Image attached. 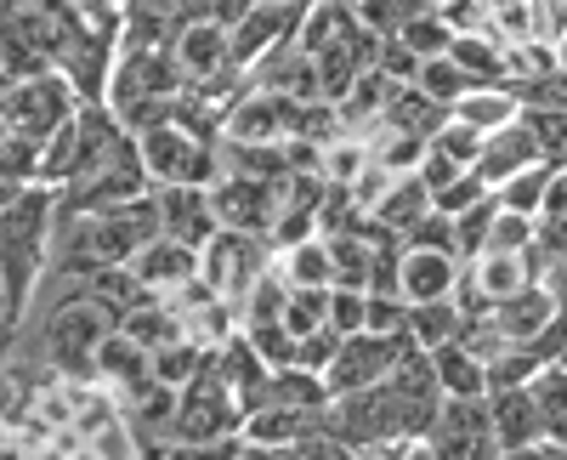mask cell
Returning <instances> with one entry per match:
<instances>
[{
	"instance_id": "1",
	"label": "cell",
	"mask_w": 567,
	"mask_h": 460,
	"mask_svg": "<svg viewBox=\"0 0 567 460\" xmlns=\"http://www.w3.org/2000/svg\"><path fill=\"white\" fill-rule=\"evenodd\" d=\"M52 239H58V188H29L0 211V313L18 325L40 273L52 267Z\"/></svg>"
},
{
	"instance_id": "2",
	"label": "cell",
	"mask_w": 567,
	"mask_h": 460,
	"mask_svg": "<svg viewBox=\"0 0 567 460\" xmlns=\"http://www.w3.org/2000/svg\"><path fill=\"white\" fill-rule=\"evenodd\" d=\"M296 45L312 58L318 69V91H323V103H341L352 80L374 63V45H381V34L363 29V18L352 7H341V0H312L307 18H301V34Z\"/></svg>"
},
{
	"instance_id": "3",
	"label": "cell",
	"mask_w": 567,
	"mask_h": 460,
	"mask_svg": "<svg viewBox=\"0 0 567 460\" xmlns=\"http://www.w3.org/2000/svg\"><path fill=\"white\" fill-rule=\"evenodd\" d=\"M136 160L154 188H210L221 176V136H199L182 120L136 131Z\"/></svg>"
},
{
	"instance_id": "4",
	"label": "cell",
	"mask_w": 567,
	"mask_h": 460,
	"mask_svg": "<svg viewBox=\"0 0 567 460\" xmlns=\"http://www.w3.org/2000/svg\"><path fill=\"white\" fill-rule=\"evenodd\" d=\"M245 432V403L233 398V387L205 370L194 376L182 392H176V409H171V443H187V449H216V443H239Z\"/></svg>"
},
{
	"instance_id": "5",
	"label": "cell",
	"mask_w": 567,
	"mask_h": 460,
	"mask_svg": "<svg viewBox=\"0 0 567 460\" xmlns=\"http://www.w3.org/2000/svg\"><path fill=\"white\" fill-rule=\"evenodd\" d=\"M109 330H114V313L97 307L85 290H74L45 318V364L63 370V381H91V364H97V347L109 341Z\"/></svg>"
},
{
	"instance_id": "6",
	"label": "cell",
	"mask_w": 567,
	"mask_h": 460,
	"mask_svg": "<svg viewBox=\"0 0 567 460\" xmlns=\"http://www.w3.org/2000/svg\"><path fill=\"white\" fill-rule=\"evenodd\" d=\"M80 109H85V98H80V85H74L63 69H40V74L18 80L7 98H0V114H7L12 136H29V143L58 136Z\"/></svg>"
},
{
	"instance_id": "7",
	"label": "cell",
	"mask_w": 567,
	"mask_h": 460,
	"mask_svg": "<svg viewBox=\"0 0 567 460\" xmlns=\"http://www.w3.org/2000/svg\"><path fill=\"white\" fill-rule=\"evenodd\" d=\"M267 267H272V245L261 234H233V227H221V234L199 251V285L210 296H221L227 307H239L245 290L261 279Z\"/></svg>"
},
{
	"instance_id": "8",
	"label": "cell",
	"mask_w": 567,
	"mask_h": 460,
	"mask_svg": "<svg viewBox=\"0 0 567 460\" xmlns=\"http://www.w3.org/2000/svg\"><path fill=\"white\" fill-rule=\"evenodd\" d=\"M437 460H499V438L488 421V398H443L420 438Z\"/></svg>"
},
{
	"instance_id": "9",
	"label": "cell",
	"mask_w": 567,
	"mask_h": 460,
	"mask_svg": "<svg viewBox=\"0 0 567 460\" xmlns=\"http://www.w3.org/2000/svg\"><path fill=\"white\" fill-rule=\"evenodd\" d=\"M409 347H414L409 336H374V330L341 336L336 358H329V370H323L329 398H347V392H363V387H374V381H386Z\"/></svg>"
},
{
	"instance_id": "10",
	"label": "cell",
	"mask_w": 567,
	"mask_h": 460,
	"mask_svg": "<svg viewBox=\"0 0 567 460\" xmlns=\"http://www.w3.org/2000/svg\"><path fill=\"white\" fill-rule=\"evenodd\" d=\"M278 200H284V176L267 182V176H245V171H221L210 182V211L221 227H233V234H272L278 222Z\"/></svg>"
},
{
	"instance_id": "11",
	"label": "cell",
	"mask_w": 567,
	"mask_h": 460,
	"mask_svg": "<svg viewBox=\"0 0 567 460\" xmlns=\"http://www.w3.org/2000/svg\"><path fill=\"white\" fill-rule=\"evenodd\" d=\"M171 58H176L187 91H194V85H210V80L233 74V34H227L216 18L194 12V18H187V23L171 34Z\"/></svg>"
},
{
	"instance_id": "12",
	"label": "cell",
	"mask_w": 567,
	"mask_h": 460,
	"mask_svg": "<svg viewBox=\"0 0 567 460\" xmlns=\"http://www.w3.org/2000/svg\"><path fill=\"white\" fill-rule=\"evenodd\" d=\"M460 273H465V262H460L454 251L403 245V256H398V296H403L409 307H420V301H449V296L460 290Z\"/></svg>"
},
{
	"instance_id": "13",
	"label": "cell",
	"mask_w": 567,
	"mask_h": 460,
	"mask_svg": "<svg viewBox=\"0 0 567 460\" xmlns=\"http://www.w3.org/2000/svg\"><path fill=\"white\" fill-rule=\"evenodd\" d=\"M154 205H159V234L165 239L205 251L221 234V222L210 211V188H154Z\"/></svg>"
},
{
	"instance_id": "14",
	"label": "cell",
	"mask_w": 567,
	"mask_h": 460,
	"mask_svg": "<svg viewBox=\"0 0 567 460\" xmlns=\"http://www.w3.org/2000/svg\"><path fill=\"white\" fill-rule=\"evenodd\" d=\"M556 313H561V301L550 296L545 279H534V285H523L516 296H505L499 307H488V318H494V330L505 336V347H534L550 330Z\"/></svg>"
},
{
	"instance_id": "15",
	"label": "cell",
	"mask_w": 567,
	"mask_h": 460,
	"mask_svg": "<svg viewBox=\"0 0 567 460\" xmlns=\"http://www.w3.org/2000/svg\"><path fill=\"white\" fill-rule=\"evenodd\" d=\"M131 273L142 279V290H148V296H182L187 285H199V251L159 234L148 251L131 262Z\"/></svg>"
},
{
	"instance_id": "16",
	"label": "cell",
	"mask_w": 567,
	"mask_h": 460,
	"mask_svg": "<svg viewBox=\"0 0 567 460\" xmlns=\"http://www.w3.org/2000/svg\"><path fill=\"white\" fill-rule=\"evenodd\" d=\"M91 381H97L109 398H131L136 387H148L154 370H148V347L131 341L120 325L109 330V341L97 347V364H91Z\"/></svg>"
},
{
	"instance_id": "17",
	"label": "cell",
	"mask_w": 567,
	"mask_h": 460,
	"mask_svg": "<svg viewBox=\"0 0 567 460\" xmlns=\"http://www.w3.org/2000/svg\"><path fill=\"white\" fill-rule=\"evenodd\" d=\"M528 165H545V160H539V143H534V131H528L523 114H516L511 125H499V131L483 136L477 176L488 182V188H499V182H511L516 171H528Z\"/></svg>"
},
{
	"instance_id": "18",
	"label": "cell",
	"mask_w": 567,
	"mask_h": 460,
	"mask_svg": "<svg viewBox=\"0 0 567 460\" xmlns=\"http://www.w3.org/2000/svg\"><path fill=\"white\" fill-rule=\"evenodd\" d=\"M488 421H494L499 454L545 443V416H539V403H534V392H528V387H511V392H488Z\"/></svg>"
},
{
	"instance_id": "19",
	"label": "cell",
	"mask_w": 567,
	"mask_h": 460,
	"mask_svg": "<svg viewBox=\"0 0 567 460\" xmlns=\"http://www.w3.org/2000/svg\"><path fill=\"white\" fill-rule=\"evenodd\" d=\"M329 432V409H284V403H267V409H250L245 416V443H307V438H323Z\"/></svg>"
},
{
	"instance_id": "20",
	"label": "cell",
	"mask_w": 567,
	"mask_h": 460,
	"mask_svg": "<svg viewBox=\"0 0 567 460\" xmlns=\"http://www.w3.org/2000/svg\"><path fill=\"white\" fill-rule=\"evenodd\" d=\"M449 58L465 69L471 91L477 85H511V45L488 29H460L454 45H449Z\"/></svg>"
},
{
	"instance_id": "21",
	"label": "cell",
	"mask_w": 567,
	"mask_h": 460,
	"mask_svg": "<svg viewBox=\"0 0 567 460\" xmlns=\"http://www.w3.org/2000/svg\"><path fill=\"white\" fill-rule=\"evenodd\" d=\"M432 211V194H425V182L409 171V176H392L386 182V194L369 205V222L374 227H386V234H398V239H409V227Z\"/></svg>"
},
{
	"instance_id": "22",
	"label": "cell",
	"mask_w": 567,
	"mask_h": 460,
	"mask_svg": "<svg viewBox=\"0 0 567 460\" xmlns=\"http://www.w3.org/2000/svg\"><path fill=\"white\" fill-rule=\"evenodd\" d=\"M432 376L443 398H488V358H477L465 341H449L432 352Z\"/></svg>"
},
{
	"instance_id": "23",
	"label": "cell",
	"mask_w": 567,
	"mask_h": 460,
	"mask_svg": "<svg viewBox=\"0 0 567 460\" xmlns=\"http://www.w3.org/2000/svg\"><path fill=\"white\" fill-rule=\"evenodd\" d=\"M449 114L460 125H471L477 136H488V131H499V125H511L516 114H523V98H516L511 85H477V91H465Z\"/></svg>"
},
{
	"instance_id": "24",
	"label": "cell",
	"mask_w": 567,
	"mask_h": 460,
	"mask_svg": "<svg viewBox=\"0 0 567 460\" xmlns=\"http://www.w3.org/2000/svg\"><path fill=\"white\" fill-rule=\"evenodd\" d=\"M460 330H465V313H460L454 296H449V301H420V307H409V325H403V336H409L420 352H437V347L460 341Z\"/></svg>"
},
{
	"instance_id": "25",
	"label": "cell",
	"mask_w": 567,
	"mask_h": 460,
	"mask_svg": "<svg viewBox=\"0 0 567 460\" xmlns=\"http://www.w3.org/2000/svg\"><path fill=\"white\" fill-rule=\"evenodd\" d=\"M272 267H278V279L290 290H329V245L318 234L301 239V245L272 251Z\"/></svg>"
},
{
	"instance_id": "26",
	"label": "cell",
	"mask_w": 567,
	"mask_h": 460,
	"mask_svg": "<svg viewBox=\"0 0 567 460\" xmlns=\"http://www.w3.org/2000/svg\"><path fill=\"white\" fill-rule=\"evenodd\" d=\"M398 40H403L409 52H414V58L425 63V58H443L449 45H454V23H449V18H443L437 7H420V12H414V18H409V23L398 29Z\"/></svg>"
},
{
	"instance_id": "27",
	"label": "cell",
	"mask_w": 567,
	"mask_h": 460,
	"mask_svg": "<svg viewBox=\"0 0 567 460\" xmlns=\"http://www.w3.org/2000/svg\"><path fill=\"white\" fill-rule=\"evenodd\" d=\"M414 85H420L432 103H443V109H454V103L465 98V91H471L465 69H460L449 52H443V58H425V63H420V74H414Z\"/></svg>"
},
{
	"instance_id": "28",
	"label": "cell",
	"mask_w": 567,
	"mask_h": 460,
	"mask_svg": "<svg viewBox=\"0 0 567 460\" xmlns=\"http://www.w3.org/2000/svg\"><path fill=\"white\" fill-rule=\"evenodd\" d=\"M550 165H528V171H516L511 182H499L494 188V200L505 205V211H523V216H539V205H545V188H550Z\"/></svg>"
},
{
	"instance_id": "29",
	"label": "cell",
	"mask_w": 567,
	"mask_h": 460,
	"mask_svg": "<svg viewBox=\"0 0 567 460\" xmlns=\"http://www.w3.org/2000/svg\"><path fill=\"white\" fill-rule=\"evenodd\" d=\"M534 143H539V160L550 171H567V109H523Z\"/></svg>"
},
{
	"instance_id": "30",
	"label": "cell",
	"mask_w": 567,
	"mask_h": 460,
	"mask_svg": "<svg viewBox=\"0 0 567 460\" xmlns=\"http://www.w3.org/2000/svg\"><path fill=\"white\" fill-rule=\"evenodd\" d=\"M323 318H329V290H290V296H284V330H290L296 341L329 330Z\"/></svg>"
},
{
	"instance_id": "31",
	"label": "cell",
	"mask_w": 567,
	"mask_h": 460,
	"mask_svg": "<svg viewBox=\"0 0 567 460\" xmlns=\"http://www.w3.org/2000/svg\"><path fill=\"white\" fill-rule=\"evenodd\" d=\"M494 194L483 200V205H471L465 216H454V256L460 262H471V256H483L488 251V234H494Z\"/></svg>"
},
{
	"instance_id": "32",
	"label": "cell",
	"mask_w": 567,
	"mask_h": 460,
	"mask_svg": "<svg viewBox=\"0 0 567 460\" xmlns=\"http://www.w3.org/2000/svg\"><path fill=\"white\" fill-rule=\"evenodd\" d=\"M432 154H443V160H454L460 171H477V154H483V136L471 131V125H460L454 114L432 131Z\"/></svg>"
},
{
	"instance_id": "33",
	"label": "cell",
	"mask_w": 567,
	"mask_h": 460,
	"mask_svg": "<svg viewBox=\"0 0 567 460\" xmlns=\"http://www.w3.org/2000/svg\"><path fill=\"white\" fill-rule=\"evenodd\" d=\"M336 336H358L369 330V290H341V285H329V318H323Z\"/></svg>"
},
{
	"instance_id": "34",
	"label": "cell",
	"mask_w": 567,
	"mask_h": 460,
	"mask_svg": "<svg viewBox=\"0 0 567 460\" xmlns=\"http://www.w3.org/2000/svg\"><path fill=\"white\" fill-rule=\"evenodd\" d=\"M488 194H494L488 182H483L477 171H465V176H454V182H449V188H437V194H432V211H443V216H465L471 205H483Z\"/></svg>"
},
{
	"instance_id": "35",
	"label": "cell",
	"mask_w": 567,
	"mask_h": 460,
	"mask_svg": "<svg viewBox=\"0 0 567 460\" xmlns=\"http://www.w3.org/2000/svg\"><path fill=\"white\" fill-rule=\"evenodd\" d=\"M403 245H420V251H454V216L425 211V216L409 227V239H403Z\"/></svg>"
},
{
	"instance_id": "36",
	"label": "cell",
	"mask_w": 567,
	"mask_h": 460,
	"mask_svg": "<svg viewBox=\"0 0 567 460\" xmlns=\"http://www.w3.org/2000/svg\"><path fill=\"white\" fill-rule=\"evenodd\" d=\"M403 325H409L403 296H369V330L374 336H403Z\"/></svg>"
},
{
	"instance_id": "37",
	"label": "cell",
	"mask_w": 567,
	"mask_h": 460,
	"mask_svg": "<svg viewBox=\"0 0 567 460\" xmlns=\"http://www.w3.org/2000/svg\"><path fill=\"white\" fill-rule=\"evenodd\" d=\"M420 182H425V194H437V188H449V182L454 176H465L454 160H443V154H432V149H425V160H420V171H414Z\"/></svg>"
},
{
	"instance_id": "38",
	"label": "cell",
	"mask_w": 567,
	"mask_h": 460,
	"mask_svg": "<svg viewBox=\"0 0 567 460\" xmlns=\"http://www.w3.org/2000/svg\"><path fill=\"white\" fill-rule=\"evenodd\" d=\"M0 460H40V454H34V443L23 438V427H18V421H7V416H0Z\"/></svg>"
},
{
	"instance_id": "39",
	"label": "cell",
	"mask_w": 567,
	"mask_h": 460,
	"mask_svg": "<svg viewBox=\"0 0 567 460\" xmlns=\"http://www.w3.org/2000/svg\"><path fill=\"white\" fill-rule=\"evenodd\" d=\"M29 188H34V182H29V176H23V171L7 160V154H0V211H7L12 200H23Z\"/></svg>"
},
{
	"instance_id": "40",
	"label": "cell",
	"mask_w": 567,
	"mask_h": 460,
	"mask_svg": "<svg viewBox=\"0 0 567 460\" xmlns=\"http://www.w3.org/2000/svg\"><path fill=\"white\" fill-rule=\"evenodd\" d=\"M125 7H131V0H74V12L91 18V23H120Z\"/></svg>"
},
{
	"instance_id": "41",
	"label": "cell",
	"mask_w": 567,
	"mask_h": 460,
	"mask_svg": "<svg viewBox=\"0 0 567 460\" xmlns=\"http://www.w3.org/2000/svg\"><path fill=\"white\" fill-rule=\"evenodd\" d=\"M18 80H23V69L12 63V52H7V45H0V98H7V91H12Z\"/></svg>"
},
{
	"instance_id": "42",
	"label": "cell",
	"mask_w": 567,
	"mask_h": 460,
	"mask_svg": "<svg viewBox=\"0 0 567 460\" xmlns=\"http://www.w3.org/2000/svg\"><path fill=\"white\" fill-rule=\"evenodd\" d=\"M499 460H550V443H534V449H511Z\"/></svg>"
},
{
	"instance_id": "43",
	"label": "cell",
	"mask_w": 567,
	"mask_h": 460,
	"mask_svg": "<svg viewBox=\"0 0 567 460\" xmlns=\"http://www.w3.org/2000/svg\"><path fill=\"white\" fill-rule=\"evenodd\" d=\"M550 52H556V74H567V29L550 40Z\"/></svg>"
},
{
	"instance_id": "44",
	"label": "cell",
	"mask_w": 567,
	"mask_h": 460,
	"mask_svg": "<svg viewBox=\"0 0 567 460\" xmlns=\"http://www.w3.org/2000/svg\"><path fill=\"white\" fill-rule=\"evenodd\" d=\"M403 460H437V454L425 449V443H409V454H403Z\"/></svg>"
},
{
	"instance_id": "45",
	"label": "cell",
	"mask_w": 567,
	"mask_h": 460,
	"mask_svg": "<svg viewBox=\"0 0 567 460\" xmlns=\"http://www.w3.org/2000/svg\"><path fill=\"white\" fill-rule=\"evenodd\" d=\"M12 143V125H7V114H0V149H7Z\"/></svg>"
},
{
	"instance_id": "46",
	"label": "cell",
	"mask_w": 567,
	"mask_h": 460,
	"mask_svg": "<svg viewBox=\"0 0 567 460\" xmlns=\"http://www.w3.org/2000/svg\"><path fill=\"white\" fill-rule=\"evenodd\" d=\"M550 460H567V443H550Z\"/></svg>"
},
{
	"instance_id": "47",
	"label": "cell",
	"mask_w": 567,
	"mask_h": 460,
	"mask_svg": "<svg viewBox=\"0 0 567 460\" xmlns=\"http://www.w3.org/2000/svg\"><path fill=\"white\" fill-rule=\"evenodd\" d=\"M341 7H363V0H341Z\"/></svg>"
},
{
	"instance_id": "48",
	"label": "cell",
	"mask_w": 567,
	"mask_h": 460,
	"mask_svg": "<svg viewBox=\"0 0 567 460\" xmlns=\"http://www.w3.org/2000/svg\"><path fill=\"white\" fill-rule=\"evenodd\" d=\"M556 364H567V352H561V358H556Z\"/></svg>"
},
{
	"instance_id": "49",
	"label": "cell",
	"mask_w": 567,
	"mask_h": 460,
	"mask_svg": "<svg viewBox=\"0 0 567 460\" xmlns=\"http://www.w3.org/2000/svg\"><path fill=\"white\" fill-rule=\"evenodd\" d=\"M561 7H567V0H561Z\"/></svg>"
}]
</instances>
